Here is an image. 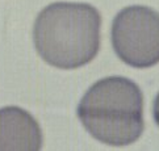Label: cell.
<instances>
[{
	"label": "cell",
	"mask_w": 159,
	"mask_h": 151,
	"mask_svg": "<svg viewBox=\"0 0 159 151\" xmlns=\"http://www.w3.org/2000/svg\"><path fill=\"white\" fill-rule=\"evenodd\" d=\"M101 15L87 3L58 2L37 16L33 41L50 66L74 70L89 63L100 50Z\"/></svg>",
	"instance_id": "obj_1"
},
{
	"label": "cell",
	"mask_w": 159,
	"mask_h": 151,
	"mask_svg": "<svg viewBox=\"0 0 159 151\" xmlns=\"http://www.w3.org/2000/svg\"><path fill=\"white\" fill-rule=\"evenodd\" d=\"M78 117L99 142L128 146L137 142L145 129L143 95L137 83L128 78H104L84 93Z\"/></svg>",
	"instance_id": "obj_2"
},
{
	"label": "cell",
	"mask_w": 159,
	"mask_h": 151,
	"mask_svg": "<svg viewBox=\"0 0 159 151\" xmlns=\"http://www.w3.org/2000/svg\"><path fill=\"white\" fill-rule=\"evenodd\" d=\"M112 46L118 58L135 69L159 63V12L132 5L118 12L112 22Z\"/></svg>",
	"instance_id": "obj_3"
},
{
	"label": "cell",
	"mask_w": 159,
	"mask_h": 151,
	"mask_svg": "<svg viewBox=\"0 0 159 151\" xmlns=\"http://www.w3.org/2000/svg\"><path fill=\"white\" fill-rule=\"evenodd\" d=\"M42 147L38 122L19 107L0 109V151H37Z\"/></svg>",
	"instance_id": "obj_4"
},
{
	"label": "cell",
	"mask_w": 159,
	"mask_h": 151,
	"mask_svg": "<svg viewBox=\"0 0 159 151\" xmlns=\"http://www.w3.org/2000/svg\"><path fill=\"white\" fill-rule=\"evenodd\" d=\"M152 112H154L155 124L159 126V92H158L157 97H155V100H154V108H152Z\"/></svg>",
	"instance_id": "obj_5"
}]
</instances>
